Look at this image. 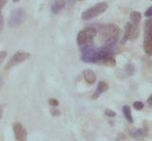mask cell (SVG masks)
<instances>
[{
  "instance_id": "cell-1",
  "label": "cell",
  "mask_w": 152,
  "mask_h": 141,
  "mask_svg": "<svg viewBox=\"0 0 152 141\" xmlns=\"http://www.w3.org/2000/svg\"><path fill=\"white\" fill-rule=\"evenodd\" d=\"M111 48L109 46H104L101 48H95L91 46H84L83 53H82V60L86 63H97L102 62V61L111 56Z\"/></svg>"
},
{
  "instance_id": "cell-2",
  "label": "cell",
  "mask_w": 152,
  "mask_h": 141,
  "mask_svg": "<svg viewBox=\"0 0 152 141\" xmlns=\"http://www.w3.org/2000/svg\"><path fill=\"white\" fill-rule=\"evenodd\" d=\"M99 32L100 37H101V41L104 43V46H112L113 45L116 44L119 37H120L121 30L116 25L108 24L100 27Z\"/></svg>"
},
{
  "instance_id": "cell-3",
  "label": "cell",
  "mask_w": 152,
  "mask_h": 141,
  "mask_svg": "<svg viewBox=\"0 0 152 141\" xmlns=\"http://www.w3.org/2000/svg\"><path fill=\"white\" fill-rule=\"evenodd\" d=\"M97 35V31L93 27H86L81 30L77 35V44L80 46H89L93 41L95 36Z\"/></svg>"
},
{
  "instance_id": "cell-4",
  "label": "cell",
  "mask_w": 152,
  "mask_h": 141,
  "mask_svg": "<svg viewBox=\"0 0 152 141\" xmlns=\"http://www.w3.org/2000/svg\"><path fill=\"white\" fill-rule=\"evenodd\" d=\"M107 10V4L104 2L98 3L96 5H94L93 7L88 9L87 11H85L82 13V19L84 21H88L90 19L97 17L99 15H101L102 13H104Z\"/></svg>"
},
{
  "instance_id": "cell-5",
  "label": "cell",
  "mask_w": 152,
  "mask_h": 141,
  "mask_svg": "<svg viewBox=\"0 0 152 141\" xmlns=\"http://www.w3.org/2000/svg\"><path fill=\"white\" fill-rule=\"evenodd\" d=\"M30 57H31V53L27 52L25 50L17 51V52H15V54H13L12 57L8 61V63L4 67V70H10L13 67H15V65L24 63Z\"/></svg>"
},
{
  "instance_id": "cell-6",
  "label": "cell",
  "mask_w": 152,
  "mask_h": 141,
  "mask_svg": "<svg viewBox=\"0 0 152 141\" xmlns=\"http://www.w3.org/2000/svg\"><path fill=\"white\" fill-rule=\"evenodd\" d=\"M26 19V12L22 9H16L12 12L9 17V26L11 27H17L21 26Z\"/></svg>"
},
{
  "instance_id": "cell-7",
  "label": "cell",
  "mask_w": 152,
  "mask_h": 141,
  "mask_svg": "<svg viewBox=\"0 0 152 141\" xmlns=\"http://www.w3.org/2000/svg\"><path fill=\"white\" fill-rule=\"evenodd\" d=\"M12 128L16 141H27V132L20 123L18 122L13 123Z\"/></svg>"
},
{
  "instance_id": "cell-8",
  "label": "cell",
  "mask_w": 152,
  "mask_h": 141,
  "mask_svg": "<svg viewBox=\"0 0 152 141\" xmlns=\"http://www.w3.org/2000/svg\"><path fill=\"white\" fill-rule=\"evenodd\" d=\"M107 90H108V84L104 82H100L97 86L96 91H95V93L92 95V98L93 100H96V98H98L104 92H106Z\"/></svg>"
},
{
  "instance_id": "cell-9",
  "label": "cell",
  "mask_w": 152,
  "mask_h": 141,
  "mask_svg": "<svg viewBox=\"0 0 152 141\" xmlns=\"http://www.w3.org/2000/svg\"><path fill=\"white\" fill-rule=\"evenodd\" d=\"M66 6V1L65 0H55L53 4L51 5V12L54 14H58V13L63 10Z\"/></svg>"
},
{
  "instance_id": "cell-10",
  "label": "cell",
  "mask_w": 152,
  "mask_h": 141,
  "mask_svg": "<svg viewBox=\"0 0 152 141\" xmlns=\"http://www.w3.org/2000/svg\"><path fill=\"white\" fill-rule=\"evenodd\" d=\"M84 79L88 84H93L96 82V75L92 70H85L84 71Z\"/></svg>"
},
{
  "instance_id": "cell-11",
  "label": "cell",
  "mask_w": 152,
  "mask_h": 141,
  "mask_svg": "<svg viewBox=\"0 0 152 141\" xmlns=\"http://www.w3.org/2000/svg\"><path fill=\"white\" fill-rule=\"evenodd\" d=\"M131 30H132V23H127L126 25V30H125V34L121 41L122 45H125L126 42L130 39V35H131Z\"/></svg>"
},
{
  "instance_id": "cell-12",
  "label": "cell",
  "mask_w": 152,
  "mask_h": 141,
  "mask_svg": "<svg viewBox=\"0 0 152 141\" xmlns=\"http://www.w3.org/2000/svg\"><path fill=\"white\" fill-rule=\"evenodd\" d=\"M130 19L132 21V24L133 25H136L138 26L139 25V23L141 22L142 20V15H141V13L139 12H137V11H134V12H132L130 13Z\"/></svg>"
},
{
  "instance_id": "cell-13",
  "label": "cell",
  "mask_w": 152,
  "mask_h": 141,
  "mask_svg": "<svg viewBox=\"0 0 152 141\" xmlns=\"http://www.w3.org/2000/svg\"><path fill=\"white\" fill-rule=\"evenodd\" d=\"M144 30H145L144 36H152V17L145 22Z\"/></svg>"
},
{
  "instance_id": "cell-14",
  "label": "cell",
  "mask_w": 152,
  "mask_h": 141,
  "mask_svg": "<svg viewBox=\"0 0 152 141\" xmlns=\"http://www.w3.org/2000/svg\"><path fill=\"white\" fill-rule=\"evenodd\" d=\"M123 113H124V115H125L126 120L129 122V123H132V122H133V117H132V115H131L130 107L127 106V105H125V106L123 107Z\"/></svg>"
},
{
  "instance_id": "cell-15",
  "label": "cell",
  "mask_w": 152,
  "mask_h": 141,
  "mask_svg": "<svg viewBox=\"0 0 152 141\" xmlns=\"http://www.w3.org/2000/svg\"><path fill=\"white\" fill-rule=\"evenodd\" d=\"M102 63H103L104 65H107V67H115V65H116L115 59L112 58L111 56H108V57L104 58V59L102 61Z\"/></svg>"
},
{
  "instance_id": "cell-16",
  "label": "cell",
  "mask_w": 152,
  "mask_h": 141,
  "mask_svg": "<svg viewBox=\"0 0 152 141\" xmlns=\"http://www.w3.org/2000/svg\"><path fill=\"white\" fill-rule=\"evenodd\" d=\"M130 134L134 138L142 137V136H144V131H142V129H133L130 131Z\"/></svg>"
},
{
  "instance_id": "cell-17",
  "label": "cell",
  "mask_w": 152,
  "mask_h": 141,
  "mask_svg": "<svg viewBox=\"0 0 152 141\" xmlns=\"http://www.w3.org/2000/svg\"><path fill=\"white\" fill-rule=\"evenodd\" d=\"M130 69H134V67L131 64H127L126 67V72L127 74V76H132L133 74H134L135 71H130Z\"/></svg>"
},
{
  "instance_id": "cell-18",
  "label": "cell",
  "mask_w": 152,
  "mask_h": 141,
  "mask_svg": "<svg viewBox=\"0 0 152 141\" xmlns=\"http://www.w3.org/2000/svg\"><path fill=\"white\" fill-rule=\"evenodd\" d=\"M133 106H134V108L136 110L140 111L144 108V103H142V101H135L134 103H133Z\"/></svg>"
},
{
  "instance_id": "cell-19",
  "label": "cell",
  "mask_w": 152,
  "mask_h": 141,
  "mask_svg": "<svg viewBox=\"0 0 152 141\" xmlns=\"http://www.w3.org/2000/svg\"><path fill=\"white\" fill-rule=\"evenodd\" d=\"M49 104L52 107H57L59 105V101L56 98H50L49 100Z\"/></svg>"
},
{
  "instance_id": "cell-20",
  "label": "cell",
  "mask_w": 152,
  "mask_h": 141,
  "mask_svg": "<svg viewBox=\"0 0 152 141\" xmlns=\"http://www.w3.org/2000/svg\"><path fill=\"white\" fill-rule=\"evenodd\" d=\"M104 114H106L107 116H109V117H113L116 116V113L112 111V110H109V109H107L106 111H104Z\"/></svg>"
},
{
  "instance_id": "cell-21",
  "label": "cell",
  "mask_w": 152,
  "mask_h": 141,
  "mask_svg": "<svg viewBox=\"0 0 152 141\" xmlns=\"http://www.w3.org/2000/svg\"><path fill=\"white\" fill-rule=\"evenodd\" d=\"M126 134H117V137H116V139L118 140V141H124V140H126Z\"/></svg>"
},
{
  "instance_id": "cell-22",
  "label": "cell",
  "mask_w": 152,
  "mask_h": 141,
  "mask_svg": "<svg viewBox=\"0 0 152 141\" xmlns=\"http://www.w3.org/2000/svg\"><path fill=\"white\" fill-rule=\"evenodd\" d=\"M145 16H146V17H152V7L147 9V11L145 12Z\"/></svg>"
},
{
  "instance_id": "cell-23",
  "label": "cell",
  "mask_w": 152,
  "mask_h": 141,
  "mask_svg": "<svg viewBox=\"0 0 152 141\" xmlns=\"http://www.w3.org/2000/svg\"><path fill=\"white\" fill-rule=\"evenodd\" d=\"M51 115L53 116H60V111L59 110H57V109H53V110H51Z\"/></svg>"
},
{
  "instance_id": "cell-24",
  "label": "cell",
  "mask_w": 152,
  "mask_h": 141,
  "mask_svg": "<svg viewBox=\"0 0 152 141\" xmlns=\"http://www.w3.org/2000/svg\"><path fill=\"white\" fill-rule=\"evenodd\" d=\"M0 55H1V58H0V62H3L4 61V59H5V57H6V55H7V53L5 52V51H1V52H0Z\"/></svg>"
},
{
  "instance_id": "cell-25",
  "label": "cell",
  "mask_w": 152,
  "mask_h": 141,
  "mask_svg": "<svg viewBox=\"0 0 152 141\" xmlns=\"http://www.w3.org/2000/svg\"><path fill=\"white\" fill-rule=\"evenodd\" d=\"M7 1H8V0H0V3H1V5H0V6H1V8H2V9L4 8V6H5V5H6Z\"/></svg>"
},
{
  "instance_id": "cell-26",
  "label": "cell",
  "mask_w": 152,
  "mask_h": 141,
  "mask_svg": "<svg viewBox=\"0 0 152 141\" xmlns=\"http://www.w3.org/2000/svg\"><path fill=\"white\" fill-rule=\"evenodd\" d=\"M147 103H148V105L152 106V95L147 98Z\"/></svg>"
},
{
  "instance_id": "cell-27",
  "label": "cell",
  "mask_w": 152,
  "mask_h": 141,
  "mask_svg": "<svg viewBox=\"0 0 152 141\" xmlns=\"http://www.w3.org/2000/svg\"><path fill=\"white\" fill-rule=\"evenodd\" d=\"M3 27H4V19H3V16L1 15V27H0V30H3Z\"/></svg>"
},
{
  "instance_id": "cell-28",
  "label": "cell",
  "mask_w": 152,
  "mask_h": 141,
  "mask_svg": "<svg viewBox=\"0 0 152 141\" xmlns=\"http://www.w3.org/2000/svg\"><path fill=\"white\" fill-rule=\"evenodd\" d=\"M66 1H69L70 4H73V2H74V0H66Z\"/></svg>"
},
{
  "instance_id": "cell-29",
  "label": "cell",
  "mask_w": 152,
  "mask_h": 141,
  "mask_svg": "<svg viewBox=\"0 0 152 141\" xmlns=\"http://www.w3.org/2000/svg\"><path fill=\"white\" fill-rule=\"evenodd\" d=\"M12 1H13L14 3H15V2H18V1H19V0H12Z\"/></svg>"
}]
</instances>
